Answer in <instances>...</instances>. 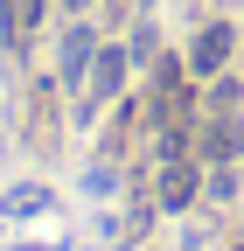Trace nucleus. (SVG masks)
<instances>
[{
  "instance_id": "nucleus-5",
  "label": "nucleus",
  "mask_w": 244,
  "mask_h": 251,
  "mask_svg": "<svg viewBox=\"0 0 244 251\" xmlns=\"http://www.w3.org/2000/svg\"><path fill=\"white\" fill-rule=\"evenodd\" d=\"M91 49H98L91 28H70V42H63V77H84V70H91Z\"/></svg>"
},
{
  "instance_id": "nucleus-7",
  "label": "nucleus",
  "mask_w": 244,
  "mask_h": 251,
  "mask_svg": "<svg viewBox=\"0 0 244 251\" xmlns=\"http://www.w3.org/2000/svg\"><path fill=\"white\" fill-rule=\"evenodd\" d=\"M70 7H91V0H70Z\"/></svg>"
},
{
  "instance_id": "nucleus-4",
  "label": "nucleus",
  "mask_w": 244,
  "mask_h": 251,
  "mask_svg": "<svg viewBox=\"0 0 244 251\" xmlns=\"http://www.w3.org/2000/svg\"><path fill=\"white\" fill-rule=\"evenodd\" d=\"M237 147H244V140H237V119H230V112L202 126V153H209V161H237Z\"/></svg>"
},
{
  "instance_id": "nucleus-3",
  "label": "nucleus",
  "mask_w": 244,
  "mask_h": 251,
  "mask_svg": "<svg viewBox=\"0 0 244 251\" xmlns=\"http://www.w3.org/2000/svg\"><path fill=\"white\" fill-rule=\"evenodd\" d=\"M195 181H202V175H195L189 161H161V209H189V202H195Z\"/></svg>"
},
{
  "instance_id": "nucleus-8",
  "label": "nucleus",
  "mask_w": 244,
  "mask_h": 251,
  "mask_svg": "<svg viewBox=\"0 0 244 251\" xmlns=\"http://www.w3.org/2000/svg\"><path fill=\"white\" fill-rule=\"evenodd\" d=\"M237 251H244V244H237Z\"/></svg>"
},
{
  "instance_id": "nucleus-2",
  "label": "nucleus",
  "mask_w": 244,
  "mask_h": 251,
  "mask_svg": "<svg viewBox=\"0 0 244 251\" xmlns=\"http://www.w3.org/2000/svg\"><path fill=\"white\" fill-rule=\"evenodd\" d=\"M223 63H230V28H223V21H209L202 35H195V49H189V70H195V77H217Z\"/></svg>"
},
{
  "instance_id": "nucleus-1",
  "label": "nucleus",
  "mask_w": 244,
  "mask_h": 251,
  "mask_svg": "<svg viewBox=\"0 0 244 251\" xmlns=\"http://www.w3.org/2000/svg\"><path fill=\"white\" fill-rule=\"evenodd\" d=\"M126 63H133L126 49H98V56H91V70H84L91 77V105H105V98L126 91Z\"/></svg>"
},
{
  "instance_id": "nucleus-6",
  "label": "nucleus",
  "mask_w": 244,
  "mask_h": 251,
  "mask_svg": "<svg viewBox=\"0 0 244 251\" xmlns=\"http://www.w3.org/2000/svg\"><path fill=\"white\" fill-rule=\"evenodd\" d=\"M209 105H217V112H230V105H237V84H230V77H217V91H209Z\"/></svg>"
}]
</instances>
